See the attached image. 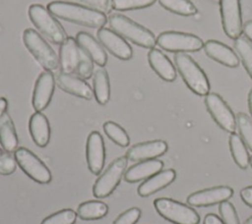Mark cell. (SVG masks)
I'll use <instances>...</instances> for the list:
<instances>
[{
    "mask_svg": "<svg viewBox=\"0 0 252 224\" xmlns=\"http://www.w3.org/2000/svg\"><path fill=\"white\" fill-rule=\"evenodd\" d=\"M47 10L60 20L86 28L98 29L107 23L104 14L73 2L53 1L48 3Z\"/></svg>",
    "mask_w": 252,
    "mask_h": 224,
    "instance_id": "6da1fadb",
    "label": "cell"
},
{
    "mask_svg": "<svg viewBox=\"0 0 252 224\" xmlns=\"http://www.w3.org/2000/svg\"><path fill=\"white\" fill-rule=\"evenodd\" d=\"M59 67L61 72L89 80L94 75V62L76 39L68 36L59 48Z\"/></svg>",
    "mask_w": 252,
    "mask_h": 224,
    "instance_id": "7a4b0ae2",
    "label": "cell"
},
{
    "mask_svg": "<svg viewBox=\"0 0 252 224\" xmlns=\"http://www.w3.org/2000/svg\"><path fill=\"white\" fill-rule=\"evenodd\" d=\"M107 22L113 31L138 46L153 49L157 44V38L150 29L122 14L109 15Z\"/></svg>",
    "mask_w": 252,
    "mask_h": 224,
    "instance_id": "3957f363",
    "label": "cell"
},
{
    "mask_svg": "<svg viewBox=\"0 0 252 224\" xmlns=\"http://www.w3.org/2000/svg\"><path fill=\"white\" fill-rule=\"evenodd\" d=\"M29 18L35 28L53 44H62L68 37L59 21L47 8L40 4H32L29 8Z\"/></svg>",
    "mask_w": 252,
    "mask_h": 224,
    "instance_id": "277c9868",
    "label": "cell"
},
{
    "mask_svg": "<svg viewBox=\"0 0 252 224\" xmlns=\"http://www.w3.org/2000/svg\"><path fill=\"white\" fill-rule=\"evenodd\" d=\"M176 68L186 85L198 95H207L210 91V83L200 66L188 55L178 52L174 55Z\"/></svg>",
    "mask_w": 252,
    "mask_h": 224,
    "instance_id": "5b68a950",
    "label": "cell"
},
{
    "mask_svg": "<svg viewBox=\"0 0 252 224\" xmlns=\"http://www.w3.org/2000/svg\"><path fill=\"white\" fill-rule=\"evenodd\" d=\"M23 42L29 52L45 71L52 72L58 69V55L36 30L32 28L25 29L23 32Z\"/></svg>",
    "mask_w": 252,
    "mask_h": 224,
    "instance_id": "8992f818",
    "label": "cell"
},
{
    "mask_svg": "<svg viewBox=\"0 0 252 224\" xmlns=\"http://www.w3.org/2000/svg\"><path fill=\"white\" fill-rule=\"evenodd\" d=\"M154 206L161 217L173 224H198L200 221L199 214L193 208L171 198H157Z\"/></svg>",
    "mask_w": 252,
    "mask_h": 224,
    "instance_id": "52a82bcc",
    "label": "cell"
},
{
    "mask_svg": "<svg viewBox=\"0 0 252 224\" xmlns=\"http://www.w3.org/2000/svg\"><path fill=\"white\" fill-rule=\"evenodd\" d=\"M127 163L128 159L126 156H120L114 159L95 180L93 186V195L97 198L110 196L119 185L122 177H124Z\"/></svg>",
    "mask_w": 252,
    "mask_h": 224,
    "instance_id": "ba28073f",
    "label": "cell"
},
{
    "mask_svg": "<svg viewBox=\"0 0 252 224\" xmlns=\"http://www.w3.org/2000/svg\"><path fill=\"white\" fill-rule=\"evenodd\" d=\"M14 157L22 171L34 182L45 185L51 181L52 175L47 166L30 149L18 147Z\"/></svg>",
    "mask_w": 252,
    "mask_h": 224,
    "instance_id": "9c48e42d",
    "label": "cell"
},
{
    "mask_svg": "<svg viewBox=\"0 0 252 224\" xmlns=\"http://www.w3.org/2000/svg\"><path fill=\"white\" fill-rule=\"evenodd\" d=\"M157 44L169 52H194L204 47L203 40L195 34L180 31H163L157 37Z\"/></svg>",
    "mask_w": 252,
    "mask_h": 224,
    "instance_id": "30bf717a",
    "label": "cell"
},
{
    "mask_svg": "<svg viewBox=\"0 0 252 224\" xmlns=\"http://www.w3.org/2000/svg\"><path fill=\"white\" fill-rule=\"evenodd\" d=\"M205 105L215 122L225 132L234 133L236 119L225 101L215 92H209L205 97Z\"/></svg>",
    "mask_w": 252,
    "mask_h": 224,
    "instance_id": "8fae6325",
    "label": "cell"
},
{
    "mask_svg": "<svg viewBox=\"0 0 252 224\" xmlns=\"http://www.w3.org/2000/svg\"><path fill=\"white\" fill-rule=\"evenodd\" d=\"M220 16L225 34L236 39L242 33V17L240 0H220Z\"/></svg>",
    "mask_w": 252,
    "mask_h": 224,
    "instance_id": "7c38bea8",
    "label": "cell"
},
{
    "mask_svg": "<svg viewBox=\"0 0 252 224\" xmlns=\"http://www.w3.org/2000/svg\"><path fill=\"white\" fill-rule=\"evenodd\" d=\"M97 40L111 55L119 60L127 61L133 56L129 43L118 33L107 28H100L96 32Z\"/></svg>",
    "mask_w": 252,
    "mask_h": 224,
    "instance_id": "4fadbf2b",
    "label": "cell"
},
{
    "mask_svg": "<svg viewBox=\"0 0 252 224\" xmlns=\"http://www.w3.org/2000/svg\"><path fill=\"white\" fill-rule=\"evenodd\" d=\"M55 88V77L52 72H42L35 81L32 104L35 111L44 110L50 103Z\"/></svg>",
    "mask_w": 252,
    "mask_h": 224,
    "instance_id": "5bb4252c",
    "label": "cell"
},
{
    "mask_svg": "<svg viewBox=\"0 0 252 224\" xmlns=\"http://www.w3.org/2000/svg\"><path fill=\"white\" fill-rule=\"evenodd\" d=\"M86 160L89 170L94 175H98L103 169L105 162V146L101 135L94 131L87 139Z\"/></svg>",
    "mask_w": 252,
    "mask_h": 224,
    "instance_id": "9a60e30c",
    "label": "cell"
},
{
    "mask_svg": "<svg viewBox=\"0 0 252 224\" xmlns=\"http://www.w3.org/2000/svg\"><path fill=\"white\" fill-rule=\"evenodd\" d=\"M54 77L55 84L63 91L86 100H91L94 97L93 88L84 79L61 71L57 72Z\"/></svg>",
    "mask_w": 252,
    "mask_h": 224,
    "instance_id": "2e32d148",
    "label": "cell"
},
{
    "mask_svg": "<svg viewBox=\"0 0 252 224\" xmlns=\"http://www.w3.org/2000/svg\"><path fill=\"white\" fill-rule=\"evenodd\" d=\"M167 150V143L161 140H149L139 142L132 145L126 151V158L128 161L140 162L150 159H156L162 155Z\"/></svg>",
    "mask_w": 252,
    "mask_h": 224,
    "instance_id": "e0dca14e",
    "label": "cell"
},
{
    "mask_svg": "<svg viewBox=\"0 0 252 224\" xmlns=\"http://www.w3.org/2000/svg\"><path fill=\"white\" fill-rule=\"evenodd\" d=\"M232 195L233 191L230 187H214L191 194L187 197V202L193 206H209L227 200Z\"/></svg>",
    "mask_w": 252,
    "mask_h": 224,
    "instance_id": "ac0fdd59",
    "label": "cell"
},
{
    "mask_svg": "<svg viewBox=\"0 0 252 224\" xmlns=\"http://www.w3.org/2000/svg\"><path fill=\"white\" fill-rule=\"evenodd\" d=\"M205 53L213 60L229 68H235L239 64V60L235 52L227 45L210 39L204 44Z\"/></svg>",
    "mask_w": 252,
    "mask_h": 224,
    "instance_id": "d6986e66",
    "label": "cell"
},
{
    "mask_svg": "<svg viewBox=\"0 0 252 224\" xmlns=\"http://www.w3.org/2000/svg\"><path fill=\"white\" fill-rule=\"evenodd\" d=\"M78 44L84 49V51L89 55V57L99 67H104L107 63V54L100 44V42L94 38L92 34L80 31L75 37Z\"/></svg>",
    "mask_w": 252,
    "mask_h": 224,
    "instance_id": "ffe728a7",
    "label": "cell"
},
{
    "mask_svg": "<svg viewBox=\"0 0 252 224\" xmlns=\"http://www.w3.org/2000/svg\"><path fill=\"white\" fill-rule=\"evenodd\" d=\"M163 167L162 161L158 159H150L137 162L128 169L124 174V180L128 183H137L146 180L151 176L161 171Z\"/></svg>",
    "mask_w": 252,
    "mask_h": 224,
    "instance_id": "44dd1931",
    "label": "cell"
},
{
    "mask_svg": "<svg viewBox=\"0 0 252 224\" xmlns=\"http://www.w3.org/2000/svg\"><path fill=\"white\" fill-rule=\"evenodd\" d=\"M176 177V173L173 169H166L158 172L157 174L146 179L141 185H139L137 192L139 196L146 197L157 192L162 190L171 184Z\"/></svg>",
    "mask_w": 252,
    "mask_h": 224,
    "instance_id": "7402d4cb",
    "label": "cell"
},
{
    "mask_svg": "<svg viewBox=\"0 0 252 224\" xmlns=\"http://www.w3.org/2000/svg\"><path fill=\"white\" fill-rule=\"evenodd\" d=\"M29 131L33 142L39 147H45L50 140V125L46 116L35 111L30 118Z\"/></svg>",
    "mask_w": 252,
    "mask_h": 224,
    "instance_id": "603a6c76",
    "label": "cell"
},
{
    "mask_svg": "<svg viewBox=\"0 0 252 224\" xmlns=\"http://www.w3.org/2000/svg\"><path fill=\"white\" fill-rule=\"evenodd\" d=\"M148 61L154 72L165 82H173L176 71L171 61L160 50L153 48L148 53Z\"/></svg>",
    "mask_w": 252,
    "mask_h": 224,
    "instance_id": "cb8c5ba5",
    "label": "cell"
},
{
    "mask_svg": "<svg viewBox=\"0 0 252 224\" xmlns=\"http://www.w3.org/2000/svg\"><path fill=\"white\" fill-rule=\"evenodd\" d=\"M0 145L8 153L15 152L19 145L14 122L7 112L0 118Z\"/></svg>",
    "mask_w": 252,
    "mask_h": 224,
    "instance_id": "d4e9b609",
    "label": "cell"
},
{
    "mask_svg": "<svg viewBox=\"0 0 252 224\" xmlns=\"http://www.w3.org/2000/svg\"><path fill=\"white\" fill-rule=\"evenodd\" d=\"M93 91L94 97L100 105H105L110 98L109 77L103 68L94 71L93 75Z\"/></svg>",
    "mask_w": 252,
    "mask_h": 224,
    "instance_id": "484cf974",
    "label": "cell"
},
{
    "mask_svg": "<svg viewBox=\"0 0 252 224\" xmlns=\"http://www.w3.org/2000/svg\"><path fill=\"white\" fill-rule=\"evenodd\" d=\"M107 212V204L100 200H87L80 203L77 208V215L83 220H97L104 217Z\"/></svg>",
    "mask_w": 252,
    "mask_h": 224,
    "instance_id": "4316f807",
    "label": "cell"
},
{
    "mask_svg": "<svg viewBox=\"0 0 252 224\" xmlns=\"http://www.w3.org/2000/svg\"><path fill=\"white\" fill-rule=\"evenodd\" d=\"M229 149L234 162L241 168L246 169L249 165V154L242 139L235 133H231L229 136Z\"/></svg>",
    "mask_w": 252,
    "mask_h": 224,
    "instance_id": "83f0119b",
    "label": "cell"
},
{
    "mask_svg": "<svg viewBox=\"0 0 252 224\" xmlns=\"http://www.w3.org/2000/svg\"><path fill=\"white\" fill-rule=\"evenodd\" d=\"M161 7L167 11L180 16H193L197 13V8L190 0H158Z\"/></svg>",
    "mask_w": 252,
    "mask_h": 224,
    "instance_id": "f1b7e54d",
    "label": "cell"
},
{
    "mask_svg": "<svg viewBox=\"0 0 252 224\" xmlns=\"http://www.w3.org/2000/svg\"><path fill=\"white\" fill-rule=\"evenodd\" d=\"M234 49L239 54L242 64L252 79V43L244 36L234 39Z\"/></svg>",
    "mask_w": 252,
    "mask_h": 224,
    "instance_id": "f546056e",
    "label": "cell"
},
{
    "mask_svg": "<svg viewBox=\"0 0 252 224\" xmlns=\"http://www.w3.org/2000/svg\"><path fill=\"white\" fill-rule=\"evenodd\" d=\"M105 135L114 143L121 147H126L130 143V138L126 131L117 123L112 121H107L102 126Z\"/></svg>",
    "mask_w": 252,
    "mask_h": 224,
    "instance_id": "4dcf8cb0",
    "label": "cell"
},
{
    "mask_svg": "<svg viewBox=\"0 0 252 224\" xmlns=\"http://www.w3.org/2000/svg\"><path fill=\"white\" fill-rule=\"evenodd\" d=\"M77 217V212L71 208H65L48 215L40 224H75Z\"/></svg>",
    "mask_w": 252,
    "mask_h": 224,
    "instance_id": "1f68e13d",
    "label": "cell"
},
{
    "mask_svg": "<svg viewBox=\"0 0 252 224\" xmlns=\"http://www.w3.org/2000/svg\"><path fill=\"white\" fill-rule=\"evenodd\" d=\"M236 124L245 145L252 151V120L245 113H238L236 116Z\"/></svg>",
    "mask_w": 252,
    "mask_h": 224,
    "instance_id": "d6a6232c",
    "label": "cell"
},
{
    "mask_svg": "<svg viewBox=\"0 0 252 224\" xmlns=\"http://www.w3.org/2000/svg\"><path fill=\"white\" fill-rule=\"evenodd\" d=\"M157 0H112V8L117 11H130L152 6Z\"/></svg>",
    "mask_w": 252,
    "mask_h": 224,
    "instance_id": "836d02e7",
    "label": "cell"
},
{
    "mask_svg": "<svg viewBox=\"0 0 252 224\" xmlns=\"http://www.w3.org/2000/svg\"><path fill=\"white\" fill-rule=\"evenodd\" d=\"M73 3H77L91 9L96 10L104 15L109 14L112 11V0H69Z\"/></svg>",
    "mask_w": 252,
    "mask_h": 224,
    "instance_id": "e575fe53",
    "label": "cell"
},
{
    "mask_svg": "<svg viewBox=\"0 0 252 224\" xmlns=\"http://www.w3.org/2000/svg\"><path fill=\"white\" fill-rule=\"evenodd\" d=\"M219 211L224 224H239L235 208L229 201L224 200L220 202L219 205Z\"/></svg>",
    "mask_w": 252,
    "mask_h": 224,
    "instance_id": "d590c367",
    "label": "cell"
},
{
    "mask_svg": "<svg viewBox=\"0 0 252 224\" xmlns=\"http://www.w3.org/2000/svg\"><path fill=\"white\" fill-rule=\"evenodd\" d=\"M141 217V210L138 207H131L117 216L112 224H135Z\"/></svg>",
    "mask_w": 252,
    "mask_h": 224,
    "instance_id": "8d00e7d4",
    "label": "cell"
},
{
    "mask_svg": "<svg viewBox=\"0 0 252 224\" xmlns=\"http://www.w3.org/2000/svg\"><path fill=\"white\" fill-rule=\"evenodd\" d=\"M16 168L17 162L15 157L8 152L2 153L0 156V175H11L16 171Z\"/></svg>",
    "mask_w": 252,
    "mask_h": 224,
    "instance_id": "74e56055",
    "label": "cell"
},
{
    "mask_svg": "<svg viewBox=\"0 0 252 224\" xmlns=\"http://www.w3.org/2000/svg\"><path fill=\"white\" fill-rule=\"evenodd\" d=\"M241 199L250 207H252V186L246 187L240 192Z\"/></svg>",
    "mask_w": 252,
    "mask_h": 224,
    "instance_id": "f35d334b",
    "label": "cell"
},
{
    "mask_svg": "<svg viewBox=\"0 0 252 224\" xmlns=\"http://www.w3.org/2000/svg\"><path fill=\"white\" fill-rule=\"evenodd\" d=\"M204 224H224L222 220L216 214L209 213L204 218Z\"/></svg>",
    "mask_w": 252,
    "mask_h": 224,
    "instance_id": "ab89813d",
    "label": "cell"
},
{
    "mask_svg": "<svg viewBox=\"0 0 252 224\" xmlns=\"http://www.w3.org/2000/svg\"><path fill=\"white\" fill-rule=\"evenodd\" d=\"M242 31L245 34V37L252 43V21H248L244 24Z\"/></svg>",
    "mask_w": 252,
    "mask_h": 224,
    "instance_id": "60d3db41",
    "label": "cell"
},
{
    "mask_svg": "<svg viewBox=\"0 0 252 224\" xmlns=\"http://www.w3.org/2000/svg\"><path fill=\"white\" fill-rule=\"evenodd\" d=\"M8 107V101L5 97H0V118L6 113Z\"/></svg>",
    "mask_w": 252,
    "mask_h": 224,
    "instance_id": "b9f144b4",
    "label": "cell"
},
{
    "mask_svg": "<svg viewBox=\"0 0 252 224\" xmlns=\"http://www.w3.org/2000/svg\"><path fill=\"white\" fill-rule=\"evenodd\" d=\"M248 106H249V110H250V113L252 115V88L249 92V95H248Z\"/></svg>",
    "mask_w": 252,
    "mask_h": 224,
    "instance_id": "7bdbcfd3",
    "label": "cell"
},
{
    "mask_svg": "<svg viewBox=\"0 0 252 224\" xmlns=\"http://www.w3.org/2000/svg\"><path fill=\"white\" fill-rule=\"evenodd\" d=\"M243 224H252V216L251 217H249Z\"/></svg>",
    "mask_w": 252,
    "mask_h": 224,
    "instance_id": "ee69618b",
    "label": "cell"
},
{
    "mask_svg": "<svg viewBox=\"0 0 252 224\" xmlns=\"http://www.w3.org/2000/svg\"><path fill=\"white\" fill-rule=\"evenodd\" d=\"M249 163H250V165H251V167H252V156L250 157V160H249Z\"/></svg>",
    "mask_w": 252,
    "mask_h": 224,
    "instance_id": "f6af8a7d",
    "label": "cell"
},
{
    "mask_svg": "<svg viewBox=\"0 0 252 224\" xmlns=\"http://www.w3.org/2000/svg\"><path fill=\"white\" fill-rule=\"evenodd\" d=\"M213 2H215V3H219V2H220V0H212Z\"/></svg>",
    "mask_w": 252,
    "mask_h": 224,
    "instance_id": "bcb514c9",
    "label": "cell"
},
{
    "mask_svg": "<svg viewBox=\"0 0 252 224\" xmlns=\"http://www.w3.org/2000/svg\"><path fill=\"white\" fill-rule=\"evenodd\" d=\"M2 153H3V151H2V149L0 148V156H1V154H2Z\"/></svg>",
    "mask_w": 252,
    "mask_h": 224,
    "instance_id": "7dc6e473",
    "label": "cell"
}]
</instances>
